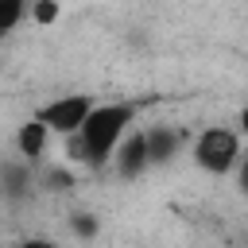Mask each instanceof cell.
Wrapping results in <instances>:
<instances>
[{
	"label": "cell",
	"instance_id": "6da1fadb",
	"mask_svg": "<svg viewBox=\"0 0 248 248\" xmlns=\"http://www.w3.org/2000/svg\"><path fill=\"white\" fill-rule=\"evenodd\" d=\"M136 124V105L132 101H108V105H93L89 116L81 120V128L74 132L81 143V163L101 170L112 163L116 143L124 140V132Z\"/></svg>",
	"mask_w": 248,
	"mask_h": 248
},
{
	"label": "cell",
	"instance_id": "7a4b0ae2",
	"mask_svg": "<svg viewBox=\"0 0 248 248\" xmlns=\"http://www.w3.org/2000/svg\"><path fill=\"white\" fill-rule=\"evenodd\" d=\"M240 151H244V147H240V132H232V128H225V124L202 128V132L194 136V143H190V155H194L198 170H205V174H213V178L232 174Z\"/></svg>",
	"mask_w": 248,
	"mask_h": 248
},
{
	"label": "cell",
	"instance_id": "3957f363",
	"mask_svg": "<svg viewBox=\"0 0 248 248\" xmlns=\"http://www.w3.org/2000/svg\"><path fill=\"white\" fill-rule=\"evenodd\" d=\"M97 101L89 97V93H62V97H54V101H46L35 116L54 132V136H74L78 128H81V120L89 116V108H93Z\"/></svg>",
	"mask_w": 248,
	"mask_h": 248
},
{
	"label": "cell",
	"instance_id": "277c9868",
	"mask_svg": "<svg viewBox=\"0 0 248 248\" xmlns=\"http://www.w3.org/2000/svg\"><path fill=\"white\" fill-rule=\"evenodd\" d=\"M112 167H116V174L124 178V182H132V178H140L147 167H151V155H147V136H143V128H128L124 132V140L116 143V151H112Z\"/></svg>",
	"mask_w": 248,
	"mask_h": 248
},
{
	"label": "cell",
	"instance_id": "5b68a950",
	"mask_svg": "<svg viewBox=\"0 0 248 248\" xmlns=\"http://www.w3.org/2000/svg\"><path fill=\"white\" fill-rule=\"evenodd\" d=\"M147 136V155H151V167H167L174 155H182V143H186V132L182 128H170V124H151L143 128Z\"/></svg>",
	"mask_w": 248,
	"mask_h": 248
},
{
	"label": "cell",
	"instance_id": "8992f818",
	"mask_svg": "<svg viewBox=\"0 0 248 248\" xmlns=\"http://www.w3.org/2000/svg\"><path fill=\"white\" fill-rule=\"evenodd\" d=\"M50 136H54V132H50L39 116L23 120V124L16 128V151H19V159H27L31 167L43 163V155H46V147H50Z\"/></svg>",
	"mask_w": 248,
	"mask_h": 248
},
{
	"label": "cell",
	"instance_id": "52a82bcc",
	"mask_svg": "<svg viewBox=\"0 0 248 248\" xmlns=\"http://www.w3.org/2000/svg\"><path fill=\"white\" fill-rule=\"evenodd\" d=\"M23 16H27V0H0V39L12 35Z\"/></svg>",
	"mask_w": 248,
	"mask_h": 248
},
{
	"label": "cell",
	"instance_id": "ba28073f",
	"mask_svg": "<svg viewBox=\"0 0 248 248\" xmlns=\"http://www.w3.org/2000/svg\"><path fill=\"white\" fill-rule=\"evenodd\" d=\"M31 19L39 27H54L62 19V0H31Z\"/></svg>",
	"mask_w": 248,
	"mask_h": 248
},
{
	"label": "cell",
	"instance_id": "9c48e42d",
	"mask_svg": "<svg viewBox=\"0 0 248 248\" xmlns=\"http://www.w3.org/2000/svg\"><path fill=\"white\" fill-rule=\"evenodd\" d=\"M70 229H74V236L93 240V236H97V229H101V221H97L93 213H74V217H70Z\"/></svg>",
	"mask_w": 248,
	"mask_h": 248
},
{
	"label": "cell",
	"instance_id": "30bf717a",
	"mask_svg": "<svg viewBox=\"0 0 248 248\" xmlns=\"http://www.w3.org/2000/svg\"><path fill=\"white\" fill-rule=\"evenodd\" d=\"M70 170H62V167H50L46 174H43V186H50V190H70Z\"/></svg>",
	"mask_w": 248,
	"mask_h": 248
},
{
	"label": "cell",
	"instance_id": "8fae6325",
	"mask_svg": "<svg viewBox=\"0 0 248 248\" xmlns=\"http://www.w3.org/2000/svg\"><path fill=\"white\" fill-rule=\"evenodd\" d=\"M232 174H236V190H240V194H248V151H240V159H236Z\"/></svg>",
	"mask_w": 248,
	"mask_h": 248
},
{
	"label": "cell",
	"instance_id": "7c38bea8",
	"mask_svg": "<svg viewBox=\"0 0 248 248\" xmlns=\"http://www.w3.org/2000/svg\"><path fill=\"white\" fill-rule=\"evenodd\" d=\"M236 124H240V136H248V108H240V116H236Z\"/></svg>",
	"mask_w": 248,
	"mask_h": 248
}]
</instances>
